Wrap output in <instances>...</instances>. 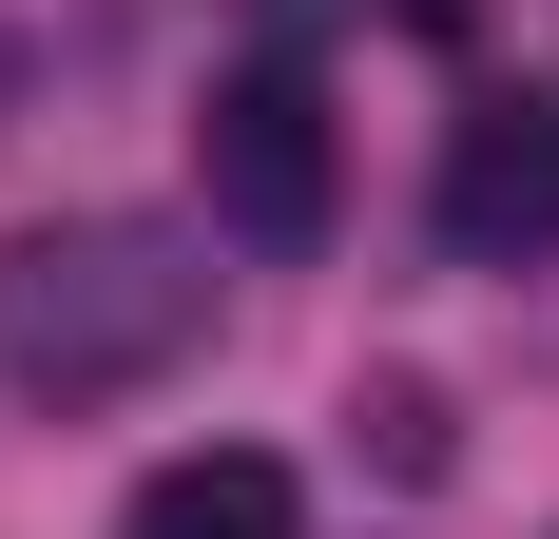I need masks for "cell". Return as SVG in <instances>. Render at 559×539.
Returning <instances> with one entry per match:
<instances>
[{
  "instance_id": "1",
  "label": "cell",
  "mask_w": 559,
  "mask_h": 539,
  "mask_svg": "<svg viewBox=\"0 0 559 539\" xmlns=\"http://www.w3.org/2000/svg\"><path fill=\"white\" fill-rule=\"evenodd\" d=\"M193 327H213V251L155 213H58L0 251V385L20 405H135L193 367Z\"/></svg>"
},
{
  "instance_id": "2",
  "label": "cell",
  "mask_w": 559,
  "mask_h": 539,
  "mask_svg": "<svg viewBox=\"0 0 559 539\" xmlns=\"http://www.w3.org/2000/svg\"><path fill=\"white\" fill-rule=\"evenodd\" d=\"M193 193H213V231H251V251H309L329 231V77L309 58H231L213 116H193Z\"/></svg>"
},
{
  "instance_id": "4",
  "label": "cell",
  "mask_w": 559,
  "mask_h": 539,
  "mask_svg": "<svg viewBox=\"0 0 559 539\" xmlns=\"http://www.w3.org/2000/svg\"><path fill=\"white\" fill-rule=\"evenodd\" d=\"M116 539H309V501H289L271 443H193V463L135 482V520H116Z\"/></svg>"
},
{
  "instance_id": "6",
  "label": "cell",
  "mask_w": 559,
  "mask_h": 539,
  "mask_svg": "<svg viewBox=\"0 0 559 539\" xmlns=\"http://www.w3.org/2000/svg\"><path fill=\"white\" fill-rule=\"evenodd\" d=\"M251 20H329V0H251Z\"/></svg>"
},
{
  "instance_id": "5",
  "label": "cell",
  "mask_w": 559,
  "mask_h": 539,
  "mask_svg": "<svg viewBox=\"0 0 559 539\" xmlns=\"http://www.w3.org/2000/svg\"><path fill=\"white\" fill-rule=\"evenodd\" d=\"M347 424H367V443H386V482H444V385H367V405H347Z\"/></svg>"
},
{
  "instance_id": "3",
  "label": "cell",
  "mask_w": 559,
  "mask_h": 539,
  "mask_svg": "<svg viewBox=\"0 0 559 539\" xmlns=\"http://www.w3.org/2000/svg\"><path fill=\"white\" fill-rule=\"evenodd\" d=\"M444 231H463L483 270H540V251H559V116H540V97H483V116L444 135Z\"/></svg>"
}]
</instances>
